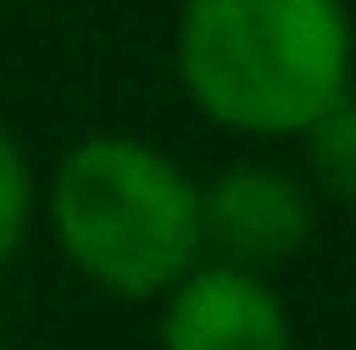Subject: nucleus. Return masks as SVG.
Masks as SVG:
<instances>
[{
    "instance_id": "obj_7",
    "label": "nucleus",
    "mask_w": 356,
    "mask_h": 350,
    "mask_svg": "<svg viewBox=\"0 0 356 350\" xmlns=\"http://www.w3.org/2000/svg\"><path fill=\"white\" fill-rule=\"evenodd\" d=\"M0 350H7V331H0Z\"/></svg>"
},
{
    "instance_id": "obj_2",
    "label": "nucleus",
    "mask_w": 356,
    "mask_h": 350,
    "mask_svg": "<svg viewBox=\"0 0 356 350\" xmlns=\"http://www.w3.org/2000/svg\"><path fill=\"white\" fill-rule=\"evenodd\" d=\"M40 225L66 271L113 304H159L204 264L198 179L152 139L86 132L40 185Z\"/></svg>"
},
{
    "instance_id": "obj_4",
    "label": "nucleus",
    "mask_w": 356,
    "mask_h": 350,
    "mask_svg": "<svg viewBox=\"0 0 356 350\" xmlns=\"http://www.w3.org/2000/svg\"><path fill=\"white\" fill-rule=\"evenodd\" d=\"M159 350H297V317L277 278L204 258L159 298Z\"/></svg>"
},
{
    "instance_id": "obj_6",
    "label": "nucleus",
    "mask_w": 356,
    "mask_h": 350,
    "mask_svg": "<svg viewBox=\"0 0 356 350\" xmlns=\"http://www.w3.org/2000/svg\"><path fill=\"white\" fill-rule=\"evenodd\" d=\"M33 218H40V179L26 166L20 139L0 126V271L20 258V245L33 238Z\"/></svg>"
},
{
    "instance_id": "obj_1",
    "label": "nucleus",
    "mask_w": 356,
    "mask_h": 350,
    "mask_svg": "<svg viewBox=\"0 0 356 350\" xmlns=\"http://www.w3.org/2000/svg\"><path fill=\"white\" fill-rule=\"evenodd\" d=\"M172 73L204 126L251 145L304 139L356 86L350 0H178Z\"/></svg>"
},
{
    "instance_id": "obj_3",
    "label": "nucleus",
    "mask_w": 356,
    "mask_h": 350,
    "mask_svg": "<svg viewBox=\"0 0 356 350\" xmlns=\"http://www.w3.org/2000/svg\"><path fill=\"white\" fill-rule=\"evenodd\" d=\"M198 225L211 264L270 278L317 238V192L277 159H231L198 179Z\"/></svg>"
},
{
    "instance_id": "obj_5",
    "label": "nucleus",
    "mask_w": 356,
    "mask_h": 350,
    "mask_svg": "<svg viewBox=\"0 0 356 350\" xmlns=\"http://www.w3.org/2000/svg\"><path fill=\"white\" fill-rule=\"evenodd\" d=\"M297 152H304V185L317 192V205L330 198V205L356 212V86L310 119V132L297 139Z\"/></svg>"
}]
</instances>
